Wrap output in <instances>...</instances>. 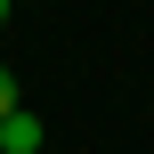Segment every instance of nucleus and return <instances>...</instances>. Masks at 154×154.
<instances>
[{"mask_svg":"<svg viewBox=\"0 0 154 154\" xmlns=\"http://www.w3.org/2000/svg\"><path fill=\"white\" fill-rule=\"evenodd\" d=\"M0 114H16V73L0 65Z\"/></svg>","mask_w":154,"mask_h":154,"instance_id":"2","label":"nucleus"},{"mask_svg":"<svg viewBox=\"0 0 154 154\" xmlns=\"http://www.w3.org/2000/svg\"><path fill=\"white\" fill-rule=\"evenodd\" d=\"M8 8H16V0H0V24H8Z\"/></svg>","mask_w":154,"mask_h":154,"instance_id":"3","label":"nucleus"},{"mask_svg":"<svg viewBox=\"0 0 154 154\" xmlns=\"http://www.w3.org/2000/svg\"><path fill=\"white\" fill-rule=\"evenodd\" d=\"M0 154H41V122L16 106V114H0Z\"/></svg>","mask_w":154,"mask_h":154,"instance_id":"1","label":"nucleus"}]
</instances>
